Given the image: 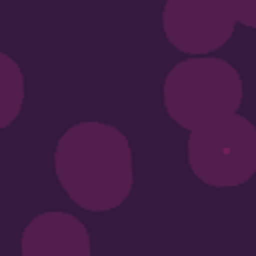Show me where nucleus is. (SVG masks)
<instances>
[{
    "label": "nucleus",
    "mask_w": 256,
    "mask_h": 256,
    "mask_svg": "<svg viewBox=\"0 0 256 256\" xmlns=\"http://www.w3.org/2000/svg\"><path fill=\"white\" fill-rule=\"evenodd\" d=\"M20 250L24 256H90V232L78 216L48 210L26 224Z\"/></svg>",
    "instance_id": "nucleus-5"
},
{
    "label": "nucleus",
    "mask_w": 256,
    "mask_h": 256,
    "mask_svg": "<svg viewBox=\"0 0 256 256\" xmlns=\"http://www.w3.org/2000/svg\"><path fill=\"white\" fill-rule=\"evenodd\" d=\"M236 22L248 28H256V0H226Z\"/></svg>",
    "instance_id": "nucleus-7"
},
{
    "label": "nucleus",
    "mask_w": 256,
    "mask_h": 256,
    "mask_svg": "<svg viewBox=\"0 0 256 256\" xmlns=\"http://www.w3.org/2000/svg\"><path fill=\"white\" fill-rule=\"evenodd\" d=\"M244 98L240 72L224 58L188 56L174 64L162 84L164 110L186 132L236 114Z\"/></svg>",
    "instance_id": "nucleus-2"
},
{
    "label": "nucleus",
    "mask_w": 256,
    "mask_h": 256,
    "mask_svg": "<svg viewBox=\"0 0 256 256\" xmlns=\"http://www.w3.org/2000/svg\"><path fill=\"white\" fill-rule=\"evenodd\" d=\"M54 174L76 206L86 212H110L134 186L130 140L108 122H76L56 142Z\"/></svg>",
    "instance_id": "nucleus-1"
},
{
    "label": "nucleus",
    "mask_w": 256,
    "mask_h": 256,
    "mask_svg": "<svg viewBox=\"0 0 256 256\" xmlns=\"http://www.w3.org/2000/svg\"><path fill=\"white\" fill-rule=\"evenodd\" d=\"M186 156L192 174L212 188L242 186L256 174V126L230 114L188 132Z\"/></svg>",
    "instance_id": "nucleus-3"
},
{
    "label": "nucleus",
    "mask_w": 256,
    "mask_h": 256,
    "mask_svg": "<svg viewBox=\"0 0 256 256\" xmlns=\"http://www.w3.org/2000/svg\"><path fill=\"white\" fill-rule=\"evenodd\" d=\"M24 102V76L16 60L0 54V126H10L18 118Z\"/></svg>",
    "instance_id": "nucleus-6"
},
{
    "label": "nucleus",
    "mask_w": 256,
    "mask_h": 256,
    "mask_svg": "<svg viewBox=\"0 0 256 256\" xmlns=\"http://www.w3.org/2000/svg\"><path fill=\"white\" fill-rule=\"evenodd\" d=\"M236 24L226 0H166L162 8L166 40L188 56L220 50L232 38Z\"/></svg>",
    "instance_id": "nucleus-4"
}]
</instances>
